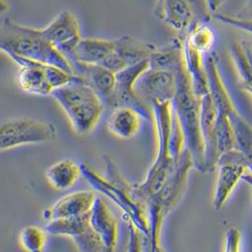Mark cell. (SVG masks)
Returning a JSON list of instances; mask_svg holds the SVG:
<instances>
[{
  "mask_svg": "<svg viewBox=\"0 0 252 252\" xmlns=\"http://www.w3.org/2000/svg\"><path fill=\"white\" fill-rule=\"evenodd\" d=\"M230 56L237 71L241 88L252 96V44L238 40L230 47Z\"/></svg>",
  "mask_w": 252,
  "mask_h": 252,
  "instance_id": "22",
  "label": "cell"
},
{
  "mask_svg": "<svg viewBox=\"0 0 252 252\" xmlns=\"http://www.w3.org/2000/svg\"><path fill=\"white\" fill-rule=\"evenodd\" d=\"M89 213L71 218L51 220L44 228L48 234L70 238L79 252H105L99 236L90 226Z\"/></svg>",
  "mask_w": 252,
  "mask_h": 252,
  "instance_id": "8",
  "label": "cell"
},
{
  "mask_svg": "<svg viewBox=\"0 0 252 252\" xmlns=\"http://www.w3.org/2000/svg\"><path fill=\"white\" fill-rule=\"evenodd\" d=\"M155 46L129 35L114 39V51L104 67L115 73L126 67L150 59Z\"/></svg>",
  "mask_w": 252,
  "mask_h": 252,
  "instance_id": "13",
  "label": "cell"
},
{
  "mask_svg": "<svg viewBox=\"0 0 252 252\" xmlns=\"http://www.w3.org/2000/svg\"><path fill=\"white\" fill-rule=\"evenodd\" d=\"M150 59H146L116 73V85L113 94L106 107L113 109L118 106L129 105L139 110L146 120L151 119L148 110L137 92V85L140 77L150 68Z\"/></svg>",
  "mask_w": 252,
  "mask_h": 252,
  "instance_id": "7",
  "label": "cell"
},
{
  "mask_svg": "<svg viewBox=\"0 0 252 252\" xmlns=\"http://www.w3.org/2000/svg\"><path fill=\"white\" fill-rule=\"evenodd\" d=\"M43 35L68 59L83 39L75 14L70 11L59 13L48 26L41 29Z\"/></svg>",
  "mask_w": 252,
  "mask_h": 252,
  "instance_id": "10",
  "label": "cell"
},
{
  "mask_svg": "<svg viewBox=\"0 0 252 252\" xmlns=\"http://www.w3.org/2000/svg\"><path fill=\"white\" fill-rule=\"evenodd\" d=\"M58 130L48 121L16 117L0 122V152L55 141Z\"/></svg>",
  "mask_w": 252,
  "mask_h": 252,
  "instance_id": "6",
  "label": "cell"
},
{
  "mask_svg": "<svg viewBox=\"0 0 252 252\" xmlns=\"http://www.w3.org/2000/svg\"><path fill=\"white\" fill-rule=\"evenodd\" d=\"M82 176L81 167L71 159H62L50 166L46 177L55 189L63 190L75 185Z\"/></svg>",
  "mask_w": 252,
  "mask_h": 252,
  "instance_id": "23",
  "label": "cell"
},
{
  "mask_svg": "<svg viewBox=\"0 0 252 252\" xmlns=\"http://www.w3.org/2000/svg\"><path fill=\"white\" fill-rule=\"evenodd\" d=\"M215 19L224 25L238 29L252 35V20L242 19L235 15L226 13H215Z\"/></svg>",
  "mask_w": 252,
  "mask_h": 252,
  "instance_id": "29",
  "label": "cell"
},
{
  "mask_svg": "<svg viewBox=\"0 0 252 252\" xmlns=\"http://www.w3.org/2000/svg\"><path fill=\"white\" fill-rule=\"evenodd\" d=\"M10 9V5L6 0H0V15L7 13Z\"/></svg>",
  "mask_w": 252,
  "mask_h": 252,
  "instance_id": "33",
  "label": "cell"
},
{
  "mask_svg": "<svg viewBox=\"0 0 252 252\" xmlns=\"http://www.w3.org/2000/svg\"><path fill=\"white\" fill-rule=\"evenodd\" d=\"M79 135L91 133L101 120L105 105L98 93L81 76L72 79L51 94Z\"/></svg>",
  "mask_w": 252,
  "mask_h": 252,
  "instance_id": "5",
  "label": "cell"
},
{
  "mask_svg": "<svg viewBox=\"0 0 252 252\" xmlns=\"http://www.w3.org/2000/svg\"><path fill=\"white\" fill-rule=\"evenodd\" d=\"M216 115L217 110L211 95L207 94L202 97L201 129L205 146V173L213 172L219 159L215 131Z\"/></svg>",
  "mask_w": 252,
  "mask_h": 252,
  "instance_id": "17",
  "label": "cell"
},
{
  "mask_svg": "<svg viewBox=\"0 0 252 252\" xmlns=\"http://www.w3.org/2000/svg\"><path fill=\"white\" fill-rule=\"evenodd\" d=\"M242 180L246 181L252 188V174H246V175H244Z\"/></svg>",
  "mask_w": 252,
  "mask_h": 252,
  "instance_id": "34",
  "label": "cell"
},
{
  "mask_svg": "<svg viewBox=\"0 0 252 252\" xmlns=\"http://www.w3.org/2000/svg\"><path fill=\"white\" fill-rule=\"evenodd\" d=\"M15 63L19 66L15 76L19 89L31 95L51 96L55 90L51 83V74L56 66L28 60H19Z\"/></svg>",
  "mask_w": 252,
  "mask_h": 252,
  "instance_id": "11",
  "label": "cell"
},
{
  "mask_svg": "<svg viewBox=\"0 0 252 252\" xmlns=\"http://www.w3.org/2000/svg\"><path fill=\"white\" fill-rule=\"evenodd\" d=\"M104 160L106 177L86 163L80 165L82 176L96 191L113 202L126 216L128 223L137 227L151 241V226L147 207L136 196L133 184L128 182L120 173L112 158L105 156Z\"/></svg>",
  "mask_w": 252,
  "mask_h": 252,
  "instance_id": "1",
  "label": "cell"
},
{
  "mask_svg": "<svg viewBox=\"0 0 252 252\" xmlns=\"http://www.w3.org/2000/svg\"><path fill=\"white\" fill-rule=\"evenodd\" d=\"M184 39L191 47L205 55L212 53L215 48V32L207 21L194 20L184 35Z\"/></svg>",
  "mask_w": 252,
  "mask_h": 252,
  "instance_id": "24",
  "label": "cell"
},
{
  "mask_svg": "<svg viewBox=\"0 0 252 252\" xmlns=\"http://www.w3.org/2000/svg\"><path fill=\"white\" fill-rule=\"evenodd\" d=\"M96 198L95 193L90 190L70 192L47 209L44 212V218L51 221L87 215L91 211Z\"/></svg>",
  "mask_w": 252,
  "mask_h": 252,
  "instance_id": "16",
  "label": "cell"
},
{
  "mask_svg": "<svg viewBox=\"0 0 252 252\" xmlns=\"http://www.w3.org/2000/svg\"><path fill=\"white\" fill-rule=\"evenodd\" d=\"M47 234L45 228L34 225L27 226L19 233V243L26 252H44Z\"/></svg>",
  "mask_w": 252,
  "mask_h": 252,
  "instance_id": "27",
  "label": "cell"
},
{
  "mask_svg": "<svg viewBox=\"0 0 252 252\" xmlns=\"http://www.w3.org/2000/svg\"><path fill=\"white\" fill-rule=\"evenodd\" d=\"M205 1H206V5H207L209 11L215 14V13H218L220 8L224 5V3L227 0H205Z\"/></svg>",
  "mask_w": 252,
  "mask_h": 252,
  "instance_id": "32",
  "label": "cell"
},
{
  "mask_svg": "<svg viewBox=\"0 0 252 252\" xmlns=\"http://www.w3.org/2000/svg\"><path fill=\"white\" fill-rule=\"evenodd\" d=\"M193 0H157L155 15L166 25L185 35L194 19Z\"/></svg>",
  "mask_w": 252,
  "mask_h": 252,
  "instance_id": "15",
  "label": "cell"
},
{
  "mask_svg": "<svg viewBox=\"0 0 252 252\" xmlns=\"http://www.w3.org/2000/svg\"><path fill=\"white\" fill-rule=\"evenodd\" d=\"M0 51L7 54L14 63L19 60L32 61L54 65L75 75L69 60L43 35L41 29L5 19L0 25Z\"/></svg>",
  "mask_w": 252,
  "mask_h": 252,
  "instance_id": "2",
  "label": "cell"
},
{
  "mask_svg": "<svg viewBox=\"0 0 252 252\" xmlns=\"http://www.w3.org/2000/svg\"><path fill=\"white\" fill-rule=\"evenodd\" d=\"M177 91L175 70L151 67L140 77L137 85L139 97L154 101H173Z\"/></svg>",
  "mask_w": 252,
  "mask_h": 252,
  "instance_id": "12",
  "label": "cell"
},
{
  "mask_svg": "<svg viewBox=\"0 0 252 252\" xmlns=\"http://www.w3.org/2000/svg\"><path fill=\"white\" fill-rule=\"evenodd\" d=\"M242 19L252 20V0H248V2L244 5L237 15H235Z\"/></svg>",
  "mask_w": 252,
  "mask_h": 252,
  "instance_id": "31",
  "label": "cell"
},
{
  "mask_svg": "<svg viewBox=\"0 0 252 252\" xmlns=\"http://www.w3.org/2000/svg\"><path fill=\"white\" fill-rule=\"evenodd\" d=\"M89 222L101 240L104 252H116L119 240V222L103 198H96L89 213Z\"/></svg>",
  "mask_w": 252,
  "mask_h": 252,
  "instance_id": "14",
  "label": "cell"
},
{
  "mask_svg": "<svg viewBox=\"0 0 252 252\" xmlns=\"http://www.w3.org/2000/svg\"><path fill=\"white\" fill-rule=\"evenodd\" d=\"M151 105L158 136V154L144 181L139 184H133L134 193L145 206L163 187L182 157L179 158H174L170 149L173 102L154 101Z\"/></svg>",
  "mask_w": 252,
  "mask_h": 252,
  "instance_id": "3",
  "label": "cell"
},
{
  "mask_svg": "<svg viewBox=\"0 0 252 252\" xmlns=\"http://www.w3.org/2000/svg\"><path fill=\"white\" fill-rule=\"evenodd\" d=\"M216 168L218 169V178L214 206L216 210H221L249 169L245 156L237 149L221 155Z\"/></svg>",
  "mask_w": 252,
  "mask_h": 252,
  "instance_id": "9",
  "label": "cell"
},
{
  "mask_svg": "<svg viewBox=\"0 0 252 252\" xmlns=\"http://www.w3.org/2000/svg\"><path fill=\"white\" fill-rule=\"evenodd\" d=\"M114 51V40L101 38H83L71 56L72 62L104 66Z\"/></svg>",
  "mask_w": 252,
  "mask_h": 252,
  "instance_id": "18",
  "label": "cell"
},
{
  "mask_svg": "<svg viewBox=\"0 0 252 252\" xmlns=\"http://www.w3.org/2000/svg\"><path fill=\"white\" fill-rule=\"evenodd\" d=\"M152 252H165L163 248L161 246V244H157L155 246H152Z\"/></svg>",
  "mask_w": 252,
  "mask_h": 252,
  "instance_id": "35",
  "label": "cell"
},
{
  "mask_svg": "<svg viewBox=\"0 0 252 252\" xmlns=\"http://www.w3.org/2000/svg\"><path fill=\"white\" fill-rule=\"evenodd\" d=\"M177 91L173 99V109L183 131L185 147L189 151L193 167L205 173V146L202 136L201 99L195 95L191 80L186 69L184 58L175 68Z\"/></svg>",
  "mask_w": 252,
  "mask_h": 252,
  "instance_id": "4",
  "label": "cell"
},
{
  "mask_svg": "<svg viewBox=\"0 0 252 252\" xmlns=\"http://www.w3.org/2000/svg\"><path fill=\"white\" fill-rule=\"evenodd\" d=\"M236 139V149L243 153L248 169L252 174V126L239 112L229 117Z\"/></svg>",
  "mask_w": 252,
  "mask_h": 252,
  "instance_id": "25",
  "label": "cell"
},
{
  "mask_svg": "<svg viewBox=\"0 0 252 252\" xmlns=\"http://www.w3.org/2000/svg\"><path fill=\"white\" fill-rule=\"evenodd\" d=\"M129 240L127 252H153L151 241L144 236L139 229L132 224L128 223Z\"/></svg>",
  "mask_w": 252,
  "mask_h": 252,
  "instance_id": "28",
  "label": "cell"
},
{
  "mask_svg": "<svg viewBox=\"0 0 252 252\" xmlns=\"http://www.w3.org/2000/svg\"><path fill=\"white\" fill-rule=\"evenodd\" d=\"M203 55L204 54L200 51L195 50L185 39H183L184 63L191 80L193 91L199 98L209 94V82Z\"/></svg>",
  "mask_w": 252,
  "mask_h": 252,
  "instance_id": "21",
  "label": "cell"
},
{
  "mask_svg": "<svg viewBox=\"0 0 252 252\" xmlns=\"http://www.w3.org/2000/svg\"><path fill=\"white\" fill-rule=\"evenodd\" d=\"M242 235L237 227H230L226 232L224 252H241Z\"/></svg>",
  "mask_w": 252,
  "mask_h": 252,
  "instance_id": "30",
  "label": "cell"
},
{
  "mask_svg": "<svg viewBox=\"0 0 252 252\" xmlns=\"http://www.w3.org/2000/svg\"><path fill=\"white\" fill-rule=\"evenodd\" d=\"M215 131L219 158L221 155L227 152L236 149V139L233 126L230 122L229 117L225 112L217 110Z\"/></svg>",
  "mask_w": 252,
  "mask_h": 252,
  "instance_id": "26",
  "label": "cell"
},
{
  "mask_svg": "<svg viewBox=\"0 0 252 252\" xmlns=\"http://www.w3.org/2000/svg\"><path fill=\"white\" fill-rule=\"evenodd\" d=\"M142 119H145L137 108L129 105L111 109L107 119V129L115 137L130 139L139 133Z\"/></svg>",
  "mask_w": 252,
  "mask_h": 252,
  "instance_id": "20",
  "label": "cell"
},
{
  "mask_svg": "<svg viewBox=\"0 0 252 252\" xmlns=\"http://www.w3.org/2000/svg\"><path fill=\"white\" fill-rule=\"evenodd\" d=\"M74 74L83 77L101 97L105 107L113 94L116 85V73L101 66L86 63H71Z\"/></svg>",
  "mask_w": 252,
  "mask_h": 252,
  "instance_id": "19",
  "label": "cell"
}]
</instances>
